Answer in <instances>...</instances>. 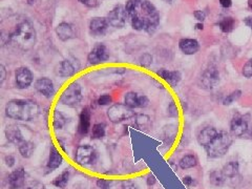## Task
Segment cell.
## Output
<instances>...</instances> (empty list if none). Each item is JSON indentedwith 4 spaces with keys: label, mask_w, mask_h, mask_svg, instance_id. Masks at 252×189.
Masks as SVG:
<instances>
[{
    "label": "cell",
    "mask_w": 252,
    "mask_h": 189,
    "mask_svg": "<svg viewBox=\"0 0 252 189\" xmlns=\"http://www.w3.org/2000/svg\"><path fill=\"white\" fill-rule=\"evenodd\" d=\"M108 21L103 17H95L90 22V32L93 36H103L108 28Z\"/></svg>",
    "instance_id": "2e32d148"
},
{
    "label": "cell",
    "mask_w": 252,
    "mask_h": 189,
    "mask_svg": "<svg viewBox=\"0 0 252 189\" xmlns=\"http://www.w3.org/2000/svg\"><path fill=\"white\" fill-rule=\"evenodd\" d=\"M152 63V56L151 54H144L141 56L140 58V65L144 66V67H148Z\"/></svg>",
    "instance_id": "e575fe53"
},
{
    "label": "cell",
    "mask_w": 252,
    "mask_h": 189,
    "mask_svg": "<svg viewBox=\"0 0 252 189\" xmlns=\"http://www.w3.org/2000/svg\"><path fill=\"white\" fill-rule=\"evenodd\" d=\"M109 58V52L107 48L103 43L96 44L94 49L88 54L87 60L93 65H97L106 62Z\"/></svg>",
    "instance_id": "8fae6325"
},
{
    "label": "cell",
    "mask_w": 252,
    "mask_h": 189,
    "mask_svg": "<svg viewBox=\"0 0 252 189\" xmlns=\"http://www.w3.org/2000/svg\"><path fill=\"white\" fill-rule=\"evenodd\" d=\"M126 11L131 27L137 31L152 33L160 24V15L148 0H128Z\"/></svg>",
    "instance_id": "6da1fadb"
},
{
    "label": "cell",
    "mask_w": 252,
    "mask_h": 189,
    "mask_svg": "<svg viewBox=\"0 0 252 189\" xmlns=\"http://www.w3.org/2000/svg\"><path fill=\"white\" fill-rule=\"evenodd\" d=\"M70 176L71 173L69 170H64L60 176H58L53 182H51V184H53L54 186L58 187V188H64L66 185H68L69 181H70Z\"/></svg>",
    "instance_id": "f546056e"
},
{
    "label": "cell",
    "mask_w": 252,
    "mask_h": 189,
    "mask_svg": "<svg viewBox=\"0 0 252 189\" xmlns=\"http://www.w3.org/2000/svg\"><path fill=\"white\" fill-rule=\"evenodd\" d=\"M9 40L14 47H16L20 51L26 52L32 50L36 44L37 36L31 22L26 20L21 21L14 29V32L9 36Z\"/></svg>",
    "instance_id": "3957f363"
},
{
    "label": "cell",
    "mask_w": 252,
    "mask_h": 189,
    "mask_svg": "<svg viewBox=\"0 0 252 189\" xmlns=\"http://www.w3.org/2000/svg\"><path fill=\"white\" fill-rule=\"evenodd\" d=\"M34 79L33 73L31 70H28L27 67H19L15 72V81H16V85L20 89L27 88L29 85L32 84Z\"/></svg>",
    "instance_id": "7c38bea8"
},
{
    "label": "cell",
    "mask_w": 252,
    "mask_h": 189,
    "mask_svg": "<svg viewBox=\"0 0 252 189\" xmlns=\"http://www.w3.org/2000/svg\"><path fill=\"white\" fill-rule=\"evenodd\" d=\"M97 185L101 189H109L110 182H109V181H106V180H98L97 181Z\"/></svg>",
    "instance_id": "b9f144b4"
},
{
    "label": "cell",
    "mask_w": 252,
    "mask_h": 189,
    "mask_svg": "<svg viewBox=\"0 0 252 189\" xmlns=\"http://www.w3.org/2000/svg\"><path fill=\"white\" fill-rule=\"evenodd\" d=\"M248 5H249L250 9L252 10V0H248Z\"/></svg>",
    "instance_id": "f907efd6"
},
{
    "label": "cell",
    "mask_w": 252,
    "mask_h": 189,
    "mask_svg": "<svg viewBox=\"0 0 252 189\" xmlns=\"http://www.w3.org/2000/svg\"><path fill=\"white\" fill-rule=\"evenodd\" d=\"M183 183H184L185 185H187V186H191V185L195 184V180L192 179L191 177H185V178L183 179Z\"/></svg>",
    "instance_id": "f6af8a7d"
},
{
    "label": "cell",
    "mask_w": 252,
    "mask_h": 189,
    "mask_svg": "<svg viewBox=\"0 0 252 189\" xmlns=\"http://www.w3.org/2000/svg\"><path fill=\"white\" fill-rule=\"evenodd\" d=\"M197 28H198V29H203L204 27H203V25L200 24V25H197Z\"/></svg>",
    "instance_id": "681fc988"
},
{
    "label": "cell",
    "mask_w": 252,
    "mask_h": 189,
    "mask_svg": "<svg viewBox=\"0 0 252 189\" xmlns=\"http://www.w3.org/2000/svg\"><path fill=\"white\" fill-rule=\"evenodd\" d=\"M35 148H36V146L33 142L25 141V140L18 145V149H19V153H20L21 157H24L25 159H28L32 157V155L35 151Z\"/></svg>",
    "instance_id": "484cf974"
},
{
    "label": "cell",
    "mask_w": 252,
    "mask_h": 189,
    "mask_svg": "<svg viewBox=\"0 0 252 189\" xmlns=\"http://www.w3.org/2000/svg\"><path fill=\"white\" fill-rule=\"evenodd\" d=\"M226 181V177L224 176L223 171L220 170H213L212 172H210L209 175V182L212 186L214 187H222L225 184Z\"/></svg>",
    "instance_id": "4316f807"
},
{
    "label": "cell",
    "mask_w": 252,
    "mask_h": 189,
    "mask_svg": "<svg viewBox=\"0 0 252 189\" xmlns=\"http://www.w3.org/2000/svg\"><path fill=\"white\" fill-rule=\"evenodd\" d=\"M39 105L32 100L15 99L7 102L5 107L6 116L19 121H31L39 115Z\"/></svg>",
    "instance_id": "7a4b0ae2"
},
{
    "label": "cell",
    "mask_w": 252,
    "mask_h": 189,
    "mask_svg": "<svg viewBox=\"0 0 252 189\" xmlns=\"http://www.w3.org/2000/svg\"><path fill=\"white\" fill-rule=\"evenodd\" d=\"M56 34L59 39L62 41H68L75 37L73 27L70 24H66V22H62L56 27Z\"/></svg>",
    "instance_id": "7402d4cb"
},
{
    "label": "cell",
    "mask_w": 252,
    "mask_h": 189,
    "mask_svg": "<svg viewBox=\"0 0 252 189\" xmlns=\"http://www.w3.org/2000/svg\"><path fill=\"white\" fill-rule=\"evenodd\" d=\"M135 116V111L126 104H115L107 110V117L113 123H120Z\"/></svg>",
    "instance_id": "8992f818"
},
{
    "label": "cell",
    "mask_w": 252,
    "mask_h": 189,
    "mask_svg": "<svg viewBox=\"0 0 252 189\" xmlns=\"http://www.w3.org/2000/svg\"><path fill=\"white\" fill-rule=\"evenodd\" d=\"M68 123V119L64 117L63 113L59 110H55L54 112V122L53 126L56 131L62 130V128Z\"/></svg>",
    "instance_id": "f1b7e54d"
},
{
    "label": "cell",
    "mask_w": 252,
    "mask_h": 189,
    "mask_svg": "<svg viewBox=\"0 0 252 189\" xmlns=\"http://www.w3.org/2000/svg\"><path fill=\"white\" fill-rule=\"evenodd\" d=\"M179 48L185 55H194L200 50V44L195 39H181Z\"/></svg>",
    "instance_id": "cb8c5ba5"
},
{
    "label": "cell",
    "mask_w": 252,
    "mask_h": 189,
    "mask_svg": "<svg viewBox=\"0 0 252 189\" xmlns=\"http://www.w3.org/2000/svg\"><path fill=\"white\" fill-rule=\"evenodd\" d=\"M63 162V158L61 156V154H59L58 149L51 145L50 149V157H49V162H48V168L53 171L54 169H57L61 166Z\"/></svg>",
    "instance_id": "603a6c76"
},
{
    "label": "cell",
    "mask_w": 252,
    "mask_h": 189,
    "mask_svg": "<svg viewBox=\"0 0 252 189\" xmlns=\"http://www.w3.org/2000/svg\"><path fill=\"white\" fill-rule=\"evenodd\" d=\"M249 116H243L241 113L236 112L233 115L230 121V132L234 137L241 138L246 135L249 127Z\"/></svg>",
    "instance_id": "9c48e42d"
},
{
    "label": "cell",
    "mask_w": 252,
    "mask_h": 189,
    "mask_svg": "<svg viewBox=\"0 0 252 189\" xmlns=\"http://www.w3.org/2000/svg\"><path fill=\"white\" fill-rule=\"evenodd\" d=\"M220 82V73L214 65H210L202 73L201 77L199 78V85L201 88L210 90L218 85Z\"/></svg>",
    "instance_id": "52a82bcc"
},
{
    "label": "cell",
    "mask_w": 252,
    "mask_h": 189,
    "mask_svg": "<svg viewBox=\"0 0 252 189\" xmlns=\"http://www.w3.org/2000/svg\"><path fill=\"white\" fill-rule=\"evenodd\" d=\"M245 24L252 29V17H248L245 19Z\"/></svg>",
    "instance_id": "c3c4849f"
},
{
    "label": "cell",
    "mask_w": 252,
    "mask_h": 189,
    "mask_svg": "<svg viewBox=\"0 0 252 189\" xmlns=\"http://www.w3.org/2000/svg\"><path fill=\"white\" fill-rule=\"evenodd\" d=\"M155 183V178L153 176H150L147 180V184L148 185H153Z\"/></svg>",
    "instance_id": "7dc6e473"
},
{
    "label": "cell",
    "mask_w": 252,
    "mask_h": 189,
    "mask_svg": "<svg viewBox=\"0 0 252 189\" xmlns=\"http://www.w3.org/2000/svg\"><path fill=\"white\" fill-rule=\"evenodd\" d=\"M76 71L77 67L75 66V62L71 61L69 59L63 60L58 65V75L63 78L71 77V76L76 73Z\"/></svg>",
    "instance_id": "44dd1931"
},
{
    "label": "cell",
    "mask_w": 252,
    "mask_h": 189,
    "mask_svg": "<svg viewBox=\"0 0 252 189\" xmlns=\"http://www.w3.org/2000/svg\"><path fill=\"white\" fill-rule=\"evenodd\" d=\"M125 104L130 108H145L150 104V100L145 95H140L137 93H127L124 97Z\"/></svg>",
    "instance_id": "4fadbf2b"
},
{
    "label": "cell",
    "mask_w": 252,
    "mask_h": 189,
    "mask_svg": "<svg viewBox=\"0 0 252 189\" xmlns=\"http://www.w3.org/2000/svg\"><path fill=\"white\" fill-rule=\"evenodd\" d=\"M5 76H6V71L4 65H0V84H2L3 81L5 80Z\"/></svg>",
    "instance_id": "7bdbcfd3"
},
{
    "label": "cell",
    "mask_w": 252,
    "mask_h": 189,
    "mask_svg": "<svg viewBox=\"0 0 252 189\" xmlns=\"http://www.w3.org/2000/svg\"><path fill=\"white\" fill-rule=\"evenodd\" d=\"M232 144V138L226 132H218L213 139L204 148L207 156L212 159L224 157Z\"/></svg>",
    "instance_id": "277c9868"
},
{
    "label": "cell",
    "mask_w": 252,
    "mask_h": 189,
    "mask_svg": "<svg viewBox=\"0 0 252 189\" xmlns=\"http://www.w3.org/2000/svg\"><path fill=\"white\" fill-rule=\"evenodd\" d=\"M78 1L87 7H97L99 5L98 0H78Z\"/></svg>",
    "instance_id": "f35d334b"
},
{
    "label": "cell",
    "mask_w": 252,
    "mask_h": 189,
    "mask_svg": "<svg viewBox=\"0 0 252 189\" xmlns=\"http://www.w3.org/2000/svg\"><path fill=\"white\" fill-rule=\"evenodd\" d=\"M24 189H47L46 185L39 181H31L25 185Z\"/></svg>",
    "instance_id": "836d02e7"
},
{
    "label": "cell",
    "mask_w": 252,
    "mask_h": 189,
    "mask_svg": "<svg viewBox=\"0 0 252 189\" xmlns=\"http://www.w3.org/2000/svg\"><path fill=\"white\" fill-rule=\"evenodd\" d=\"M4 162H5V165L7 166V167L11 168L15 165V162H16V160H15V158L12 155H7V156L4 157Z\"/></svg>",
    "instance_id": "ab89813d"
},
{
    "label": "cell",
    "mask_w": 252,
    "mask_h": 189,
    "mask_svg": "<svg viewBox=\"0 0 252 189\" xmlns=\"http://www.w3.org/2000/svg\"><path fill=\"white\" fill-rule=\"evenodd\" d=\"M82 88H81L79 83L74 82L68 86V88H65L60 99H59V102L66 105V107L76 108L82 101Z\"/></svg>",
    "instance_id": "5b68a950"
},
{
    "label": "cell",
    "mask_w": 252,
    "mask_h": 189,
    "mask_svg": "<svg viewBox=\"0 0 252 189\" xmlns=\"http://www.w3.org/2000/svg\"><path fill=\"white\" fill-rule=\"evenodd\" d=\"M198 165V159L194 155H186L184 156L179 161V166L182 169H189L194 168Z\"/></svg>",
    "instance_id": "83f0119b"
},
{
    "label": "cell",
    "mask_w": 252,
    "mask_h": 189,
    "mask_svg": "<svg viewBox=\"0 0 252 189\" xmlns=\"http://www.w3.org/2000/svg\"><path fill=\"white\" fill-rule=\"evenodd\" d=\"M242 95V92L241 90H234V92H232L231 94H229L225 99L223 100V104L224 105H230L232 104L233 102H235L236 100L239 99V98L241 97Z\"/></svg>",
    "instance_id": "d6a6232c"
},
{
    "label": "cell",
    "mask_w": 252,
    "mask_h": 189,
    "mask_svg": "<svg viewBox=\"0 0 252 189\" xmlns=\"http://www.w3.org/2000/svg\"><path fill=\"white\" fill-rule=\"evenodd\" d=\"M217 134H218V131L214 127H212V126L204 127L203 130H201V132L199 133L198 137H197L199 144L203 146V147H205L213 139V137Z\"/></svg>",
    "instance_id": "d6986e66"
},
{
    "label": "cell",
    "mask_w": 252,
    "mask_h": 189,
    "mask_svg": "<svg viewBox=\"0 0 252 189\" xmlns=\"http://www.w3.org/2000/svg\"><path fill=\"white\" fill-rule=\"evenodd\" d=\"M7 185L10 189H24L25 185V170L19 167L14 170L7 178Z\"/></svg>",
    "instance_id": "5bb4252c"
},
{
    "label": "cell",
    "mask_w": 252,
    "mask_h": 189,
    "mask_svg": "<svg viewBox=\"0 0 252 189\" xmlns=\"http://www.w3.org/2000/svg\"><path fill=\"white\" fill-rule=\"evenodd\" d=\"M235 20L232 17H226L219 22V27L223 33H230L234 28Z\"/></svg>",
    "instance_id": "4dcf8cb0"
},
{
    "label": "cell",
    "mask_w": 252,
    "mask_h": 189,
    "mask_svg": "<svg viewBox=\"0 0 252 189\" xmlns=\"http://www.w3.org/2000/svg\"><path fill=\"white\" fill-rule=\"evenodd\" d=\"M243 75L246 78H252V59L248 60L247 63L243 67Z\"/></svg>",
    "instance_id": "d590c367"
},
{
    "label": "cell",
    "mask_w": 252,
    "mask_h": 189,
    "mask_svg": "<svg viewBox=\"0 0 252 189\" xmlns=\"http://www.w3.org/2000/svg\"><path fill=\"white\" fill-rule=\"evenodd\" d=\"M220 3L223 7H230L232 4V0H220Z\"/></svg>",
    "instance_id": "bcb514c9"
},
{
    "label": "cell",
    "mask_w": 252,
    "mask_h": 189,
    "mask_svg": "<svg viewBox=\"0 0 252 189\" xmlns=\"http://www.w3.org/2000/svg\"><path fill=\"white\" fill-rule=\"evenodd\" d=\"M239 170H240L239 163L236 161H230L224 166L223 170H222V171H223L224 176L226 178L233 180L235 177L239 176Z\"/></svg>",
    "instance_id": "d4e9b609"
},
{
    "label": "cell",
    "mask_w": 252,
    "mask_h": 189,
    "mask_svg": "<svg viewBox=\"0 0 252 189\" xmlns=\"http://www.w3.org/2000/svg\"><path fill=\"white\" fill-rule=\"evenodd\" d=\"M90 128H91V110L88 108H85L80 113L78 132L80 135H85L88 134V132H90Z\"/></svg>",
    "instance_id": "ac0fdd59"
},
{
    "label": "cell",
    "mask_w": 252,
    "mask_h": 189,
    "mask_svg": "<svg viewBox=\"0 0 252 189\" xmlns=\"http://www.w3.org/2000/svg\"><path fill=\"white\" fill-rule=\"evenodd\" d=\"M105 135V124L98 123L93 126L92 138L93 139H101Z\"/></svg>",
    "instance_id": "1f68e13d"
},
{
    "label": "cell",
    "mask_w": 252,
    "mask_h": 189,
    "mask_svg": "<svg viewBox=\"0 0 252 189\" xmlns=\"http://www.w3.org/2000/svg\"><path fill=\"white\" fill-rule=\"evenodd\" d=\"M137 123L140 124L141 126L144 125L145 123L150 124V117L144 116V115H141V116H139V117L137 118Z\"/></svg>",
    "instance_id": "60d3db41"
},
{
    "label": "cell",
    "mask_w": 252,
    "mask_h": 189,
    "mask_svg": "<svg viewBox=\"0 0 252 189\" xmlns=\"http://www.w3.org/2000/svg\"><path fill=\"white\" fill-rule=\"evenodd\" d=\"M194 15H195L196 19H198L199 21H203L206 17V14H205L204 11H196Z\"/></svg>",
    "instance_id": "ee69618b"
},
{
    "label": "cell",
    "mask_w": 252,
    "mask_h": 189,
    "mask_svg": "<svg viewBox=\"0 0 252 189\" xmlns=\"http://www.w3.org/2000/svg\"><path fill=\"white\" fill-rule=\"evenodd\" d=\"M107 21L109 26L116 28H122L126 25L127 19V11L123 5H117L107 15Z\"/></svg>",
    "instance_id": "30bf717a"
},
{
    "label": "cell",
    "mask_w": 252,
    "mask_h": 189,
    "mask_svg": "<svg viewBox=\"0 0 252 189\" xmlns=\"http://www.w3.org/2000/svg\"><path fill=\"white\" fill-rule=\"evenodd\" d=\"M165 1L168 2V3H170V2H172V0H165Z\"/></svg>",
    "instance_id": "816d5d0a"
},
{
    "label": "cell",
    "mask_w": 252,
    "mask_h": 189,
    "mask_svg": "<svg viewBox=\"0 0 252 189\" xmlns=\"http://www.w3.org/2000/svg\"><path fill=\"white\" fill-rule=\"evenodd\" d=\"M35 88L37 92L46 98L53 97L55 94L54 83L50 78L47 77H42L37 80L35 83Z\"/></svg>",
    "instance_id": "9a60e30c"
},
{
    "label": "cell",
    "mask_w": 252,
    "mask_h": 189,
    "mask_svg": "<svg viewBox=\"0 0 252 189\" xmlns=\"http://www.w3.org/2000/svg\"><path fill=\"white\" fill-rule=\"evenodd\" d=\"M168 115L170 117H174V118H176L177 116H179V112H177V108H176V105L172 102L169 104L168 107Z\"/></svg>",
    "instance_id": "8d00e7d4"
},
{
    "label": "cell",
    "mask_w": 252,
    "mask_h": 189,
    "mask_svg": "<svg viewBox=\"0 0 252 189\" xmlns=\"http://www.w3.org/2000/svg\"><path fill=\"white\" fill-rule=\"evenodd\" d=\"M5 137H6L7 141L13 143V144H15V145H19L20 143L25 141L24 135H22L19 126L15 125V124H11V125L6 126Z\"/></svg>",
    "instance_id": "e0dca14e"
},
{
    "label": "cell",
    "mask_w": 252,
    "mask_h": 189,
    "mask_svg": "<svg viewBox=\"0 0 252 189\" xmlns=\"http://www.w3.org/2000/svg\"><path fill=\"white\" fill-rule=\"evenodd\" d=\"M96 159H97V151L92 145H80L76 150L75 161L83 167L94 164L96 162Z\"/></svg>",
    "instance_id": "ba28073f"
},
{
    "label": "cell",
    "mask_w": 252,
    "mask_h": 189,
    "mask_svg": "<svg viewBox=\"0 0 252 189\" xmlns=\"http://www.w3.org/2000/svg\"><path fill=\"white\" fill-rule=\"evenodd\" d=\"M99 105H108L112 103V97L109 95H102L98 99Z\"/></svg>",
    "instance_id": "74e56055"
},
{
    "label": "cell",
    "mask_w": 252,
    "mask_h": 189,
    "mask_svg": "<svg viewBox=\"0 0 252 189\" xmlns=\"http://www.w3.org/2000/svg\"><path fill=\"white\" fill-rule=\"evenodd\" d=\"M157 74L173 87L176 86L177 83H179L181 80V74L177 71H168L165 69H161L160 71L157 72Z\"/></svg>",
    "instance_id": "ffe728a7"
}]
</instances>
